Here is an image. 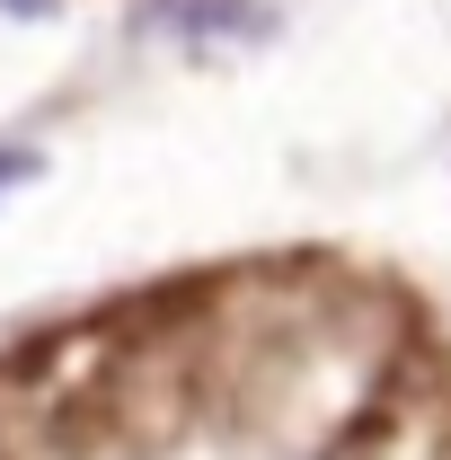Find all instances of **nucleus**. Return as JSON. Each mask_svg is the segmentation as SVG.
I'll list each match as a JSON object with an SVG mask.
<instances>
[{
    "instance_id": "f257e3e1",
    "label": "nucleus",
    "mask_w": 451,
    "mask_h": 460,
    "mask_svg": "<svg viewBox=\"0 0 451 460\" xmlns=\"http://www.w3.org/2000/svg\"><path fill=\"white\" fill-rule=\"evenodd\" d=\"M36 169V160H27V151H0V186H18V177Z\"/></svg>"
},
{
    "instance_id": "f03ea898",
    "label": "nucleus",
    "mask_w": 451,
    "mask_h": 460,
    "mask_svg": "<svg viewBox=\"0 0 451 460\" xmlns=\"http://www.w3.org/2000/svg\"><path fill=\"white\" fill-rule=\"evenodd\" d=\"M0 9H18V18H36V9H54V0H0Z\"/></svg>"
}]
</instances>
